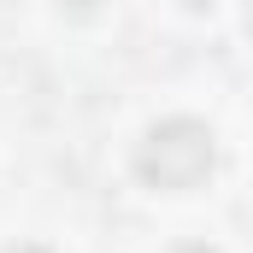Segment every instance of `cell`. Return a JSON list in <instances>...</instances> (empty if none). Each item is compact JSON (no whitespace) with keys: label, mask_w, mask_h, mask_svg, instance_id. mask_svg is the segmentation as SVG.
Masks as SVG:
<instances>
[{"label":"cell","mask_w":253,"mask_h":253,"mask_svg":"<svg viewBox=\"0 0 253 253\" xmlns=\"http://www.w3.org/2000/svg\"><path fill=\"white\" fill-rule=\"evenodd\" d=\"M6 253H53V248H36V242H24V248H6Z\"/></svg>","instance_id":"obj_3"},{"label":"cell","mask_w":253,"mask_h":253,"mask_svg":"<svg viewBox=\"0 0 253 253\" xmlns=\"http://www.w3.org/2000/svg\"><path fill=\"white\" fill-rule=\"evenodd\" d=\"M248 36H253V0H248Z\"/></svg>","instance_id":"obj_5"},{"label":"cell","mask_w":253,"mask_h":253,"mask_svg":"<svg viewBox=\"0 0 253 253\" xmlns=\"http://www.w3.org/2000/svg\"><path fill=\"white\" fill-rule=\"evenodd\" d=\"M218 165V141L200 118H165L141 135L135 147V177L147 189H165V194H183V189H200Z\"/></svg>","instance_id":"obj_1"},{"label":"cell","mask_w":253,"mask_h":253,"mask_svg":"<svg viewBox=\"0 0 253 253\" xmlns=\"http://www.w3.org/2000/svg\"><path fill=\"white\" fill-rule=\"evenodd\" d=\"M171 253H218V248H206V242H177Z\"/></svg>","instance_id":"obj_2"},{"label":"cell","mask_w":253,"mask_h":253,"mask_svg":"<svg viewBox=\"0 0 253 253\" xmlns=\"http://www.w3.org/2000/svg\"><path fill=\"white\" fill-rule=\"evenodd\" d=\"M183 6H189V12H212V0H183Z\"/></svg>","instance_id":"obj_4"}]
</instances>
